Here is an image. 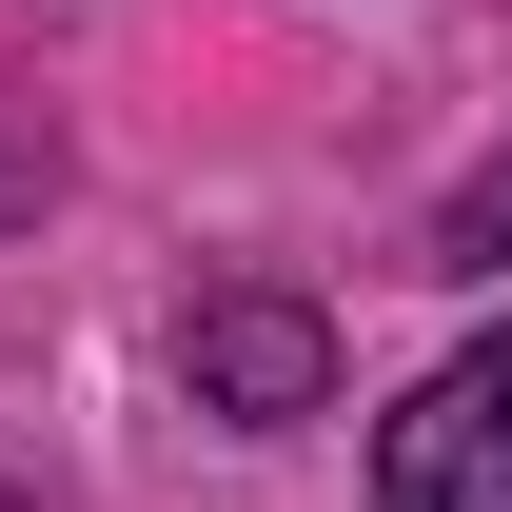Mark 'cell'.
I'll use <instances>...</instances> for the list:
<instances>
[{"mask_svg":"<svg viewBox=\"0 0 512 512\" xmlns=\"http://www.w3.org/2000/svg\"><path fill=\"white\" fill-rule=\"evenodd\" d=\"M375 512H512V335L434 355L375 414Z\"/></svg>","mask_w":512,"mask_h":512,"instance_id":"6da1fadb","label":"cell"},{"mask_svg":"<svg viewBox=\"0 0 512 512\" xmlns=\"http://www.w3.org/2000/svg\"><path fill=\"white\" fill-rule=\"evenodd\" d=\"M178 375H197V414L296 434V414H335V316H316V296H197V316H178Z\"/></svg>","mask_w":512,"mask_h":512,"instance_id":"7a4b0ae2","label":"cell"},{"mask_svg":"<svg viewBox=\"0 0 512 512\" xmlns=\"http://www.w3.org/2000/svg\"><path fill=\"white\" fill-rule=\"evenodd\" d=\"M434 276H512V138H493V158L434 197Z\"/></svg>","mask_w":512,"mask_h":512,"instance_id":"3957f363","label":"cell"},{"mask_svg":"<svg viewBox=\"0 0 512 512\" xmlns=\"http://www.w3.org/2000/svg\"><path fill=\"white\" fill-rule=\"evenodd\" d=\"M0 512H20V493H0Z\"/></svg>","mask_w":512,"mask_h":512,"instance_id":"277c9868","label":"cell"}]
</instances>
